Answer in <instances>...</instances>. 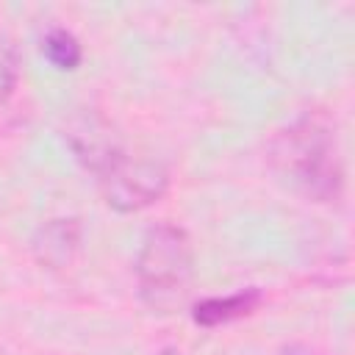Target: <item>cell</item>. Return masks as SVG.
Returning a JSON list of instances; mask_svg holds the SVG:
<instances>
[{
  "label": "cell",
  "instance_id": "cell-2",
  "mask_svg": "<svg viewBox=\"0 0 355 355\" xmlns=\"http://www.w3.org/2000/svg\"><path fill=\"white\" fill-rule=\"evenodd\" d=\"M78 158L97 175L105 202L119 214L141 211L158 202L169 189V172L153 158L128 155L108 133H97L92 125L69 133Z\"/></svg>",
  "mask_w": 355,
  "mask_h": 355
},
{
  "label": "cell",
  "instance_id": "cell-3",
  "mask_svg": "<svg viewBox=\"0 0 355 355\" xmlns=\"http://www.w3.org/2000/svg\"><path fill=\"white\" fill-rule=\"evenodd\" d=\"M194 280V247L183 227L172 222L153 225L136 252L139 300L150 313H175Z\"/></svg>",
  "mask_w": 355,
  "mask_h": 355
},
{
  "label": "cell",
  "instance_id": "cell-4",
  "mask_svg": "<svg viewBox=\"0 0 355 355\" xmlns=\"http://www.w3.org/2000/svg\"><path fill=\"white\" fill-rule=\"evenodd\" d=\"M261 302H263L261 288L250 286V288H241V291H233V294H225V297H205V300L194 302L191 319L200 327H219V324L250 316Z\"/></svg>",
  "mask_w": 355,
  "mask_h": 355
},
{
  "label": "cell",
  "instance_id": "cell-6",
  "mask_svg": "<svg viewBox=\"0 0 355 355\" xmlns=\"http://www.w3.org/2000/svg\"><path fill=\"white\" fill-rule=\"evenodd\" d=\"M42 55H44L55 69L72 72V69L80 64V58H83V47H80V42L75 39L72 31L55 25V28H50V31L42 36Z\"/></svg>",
  "mask_w": 355,
  "mask_h": 355
},
{
  "label": "cell",
  "instance_id": "cell-5",
  "mask_svg": "<svg viewBox=\"0 0 355 355\" xmlns=\"http://www.w3.org/2000/svg\"><path fill=\"white\" fill-rule=\"evenodd\" d=\"M78 241H80L78 219H50L47 225L39 227V233L33 239V252H36L39 263L58 269V266L72 261Z\"/></svg>",
  "mask_w": 355,
  "mask_h": 355
},
{
  "label": "cell",
  "instance_id": "cell-1",
  "mask_svg": "<svg viewBox=\"0 0 355 355\" xmlns=\"http://www.w3.org/2000/svg\"><path fill=\"white\" fill-rule=\"evenodd\" d=\"M275 175L313 202H336L344 194V164L333 128L322 116H300L269 141Z\"/></svg>",
  "mask_w": 355,
  "mask_h": 355
},
{
  "label": "cell",
  "instance_id": "cell-7",
  "mask_svg": "<svg viewBox=\"0 0 355 355\" xmlns=\"http://www.w3.org/2000/svg\"><path fill=\"white\" fill-rule=\"evenodd\" d=\"M155 355H183V352H180L178 347H164V349H158Z\"/></svg>",
  "mask_w": 355,
  "mask_h": 355
}]
</instances>
